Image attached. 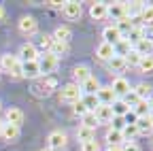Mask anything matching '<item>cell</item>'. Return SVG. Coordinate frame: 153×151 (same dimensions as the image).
Listing matches in <instances>:
<instances>
[{
	"mask_svg": "<svg viewBox=\"0 0 153 151\" xmlns=\"http://www.w3.org/2000/svg\"><path fill=\"white\" fill-rule=\"evenodd\" d=\"M4 123H11L15 128H22V123H24V111L17 109V106H11L7 111V115H4Z\"/></svg>",
	"mask_w": 153,
	"mask_h": 151,
	"instance_id": "cell-12",
	"label": "cell"
},
{
	"mask_svg": "<svg viewBox=\"0 0 153 151\" xmlns=\"http://www.w3.org/2000/svg\"><path fill=\"white\" fill-rule=\"evenodd\" d=\"M47 4L53 7V9H55V7H64V2H57V0H51V2H47Z\"/></svg>",
	"mask_w": 153,
	"mask_h": 151,
	"instance_id": "cell-46",
	"label": "cell"
},
{
	"mask_svg": "<svg viewBox=\"0 0 153 151\" xmlns=\"http://www.w3.org/2000/svg\"><path fill=\"white\" fill-rule=\"evenodd\" d=\"M111 111H113V117H123L126 113L130 111V106H128L121 98H117V100H115V102L111 104Z\"/></svg>",
	"mask_w": 153,
	"mask_h": 151,
	"instance_id": "cell-27",
	"label": "cell"
},
{
	"mask_svg": "<svg viewBox=\"0 0 153 151\" xmlns=\"http://www.w3.org/2000/svg\"><path fill=\"white\" fill-rule=\"evenodd\" d=\"M121 151H143V149H140V145L136 141H130V143H123L121 145Z\"/></svg>",
	"mask_w": 153,
	"mask_h": 151,
	"instance_id": "cell-44",
	"label": "cell"
},
{
	"mask_svg": "<svg viewBox=\"0 0 153 151\" xmlns=\"http://www.w3.org/2000/svg\"><path fill=\"white\" fill-rule=\"evenodd\" d=\"M57 87V79L53 77V74H49V77H38L34 81V94L36 96H49V94Z\"/></svg>",
	"mask_w": 153,
	"mask_h": 151,
	"instance_id": "cell-2",
	"label": "cell"
},
{
	"mask_svg": "<svg viewBox=\"0 0 153 151\" xmlns=\"http://www.w3.org/2000/svg\"><path fill=\"white\" fill-rule=\"evenodd\" d=\"M0 109H2V104H0Z\"/></svg>",
	"mask_w": 153,
	"mask_h": 151,
	"instance_id": "cell-53",
	"label": "cell"
},
{
	"mask_svg": "<svg viewBox=\"0 0 153 151\" xmlns=\"http://www.w3.org/2000/svg\"><path fill=\"white\" fill-rule=\"evenodd\" d=\"M2 126H4V121H2V119H0V132H2Z\"/></svg>",
	"mask_w": 153,
	"mask_h": 151,
	"instance_id": "cell-50",
	"label": "cell"
},
{
	"mask_svg": "<svg viewBox=\"0 0 153 151\" xmlns=\"http://www.w3.org/2000/svg\"><path fill=\"white\" fill-rule=\"evenodd\" d=\"M151 145H153V138H151Z\"/></svg>",
	"mask_w": 153,
	"mask_h": 151,
	"instance_id": "cell-52",
	"label": "cell"
},
{
	"mask_svg": "<svg viewBox=\"0 0 153 151\" xmlns=\"http://www.w3.org/2000/svg\"><path fill=\"white\" fill-rule=\"evenodd\" d=\"M140 72L145 74H153V55H145V58H140L138 66H136Z\"/></svg>",
	"mask_w": 153,
	"mask_h": 151,
	"instance_id": "cell-32",
	"label": "cell"
},
{
	"mask_svg": "<svg viewBox=\"0 0 153 151\" xmlns=\"http://www.w3.org/2000/svg\"><path fill=\"white\" fill-rule=\"evenodd\" d=\"M89 15H91V19H96V22L104 19V17H106V2H94L89 7Z\"/></svg>",
	"mask_w": 153,
	"mask_h": 151,
	"instance_id": "cell-20",
	"label": "cell"
},
{
	"mask_svg": "<svg viewBox=\"0 0 153 151\" xmlns=\"http://www.w3.org/2000/svg\"><path fill=\"white\" fill-rule=\"evenodd\" d=\"M111 89H113V94H115L117 98H123L126 94H130V91H132L130 81H128L126 77H115V79H113V83H111Z\"/></svg>",
	"mask_w": 153,
	"mask_h": 151,
	"instance_id": "cell-7",
	"label": "cell"
},
{
	"mask_svg": "<svg viewBox=\"0 0 153 151\" xmlns=\"http://www.w3.org/2000/svg\"><path fill=\"white\" fill-rule=\"evenodd\" d=\"M53 41H57V43H64V45H68V41L72 39V32H70V28H66V26H60L53 34Z\"/></svg>",
	"mask_w": 153,
	"mask_h": 151,
	"instance_id": "cell-23",
	"label": "cell"
},
{
	"mask_svg": "<svg viewBox=\"0 0 153 151\" xmlns=\"http://www.w3.org/2000/svg\"><path fill=\"white\" fill-rule=\"evenodd\" d=\"M76 138H79V143H87V141L96 138V130H89L85 126H79V128H76Z\"/></svg>",
	"mask_w": 153,
	"mask_h": 151,
	"instance_id": "cell-28",
	"label": "cell"
},
{
	"mask_svg": "<svg viewBox=\"0 0 153 151\" xmlns=\"http://www.w3.org/2000/svg\"><path fill=\"white\" fill-rule=\"evenodd\" d=\"M147 104H149V115H153V96L147 100Z\"/></svg>",
	"mask_w": 153,
	"mask_h": 151,
	"instance_id": "cell-48",
	"label": "cell"
},
{
	"mask_svg": "<svg viewBox=\"0 0 153 151\" xmlns=\"http://www.w3.org/2000/svg\"><path fill=\"white\" fill-rule=\"evenodd\" d=\"M106 17H111L115 24H117L119 19H123L126 17V2H111V4H106Z\"/></svg>",
	"mask_w": 153,
	"mask_h": 151,
	"instance_id": "cell-9",
	"label": "cell"
},
{
	"mask_svg": "<svg viewBox=\"0 0 153 151\" xmlns=\"http://www.w3.org/2000/svg\"><path fill=\"white\" fill-rule=\"evenodd\" d=\"M96 98H98V102L100 104H113L115 100H117V96L113 94V89H111V85H100L98 87V91H96Z\"/></svg>",
	"mask_w": 153,
	"mask_h": 151,
	"instance_id": "cell-13",
	"label": "cell"
},
{
	"mask_svg": "<svg viewBox=\"0 0 153 151\" xmlns=\"http://www.w3.org/2000/svg\"><path fill=\"white\" fill-rule=\"evenodd\" d=\"M130 51H132V45H130L126 39H121L117 45H115V55H123V58H126Z\"/></svg>",
	"mask_w": 153,
	"mask_h": 151,
	"instance_id": "cell-36",
	"label": "cell"
},
{
	"mask_svg": "<svg viewBox=\"0 0 153 151\" xmlns=\"http://www.w3.org/2000/svg\"><path fill=\"white\" fill-rule=\"evenodd\" d=\"M19 32L26 34V36H32L38 32V22L34 19L32 15H24L22 19H19Z\"/></svg>",
	"mask_w": 153,
	"mask_h": 151,
	"instance_id": "cell-8",
	"label": "cell"
},
{
	"mask_svg": "<svg viewBox=\"0 0 153 151\" xmlns=\"http://www.w3.org/2000/svg\"><path fill=\"white\" fill-rule=\"evenodd\" d=\"M140 58H143V55H138L136 51H130L128 55H126V66H138V62H140Z\"/></svg>",
	"mask_w": 153,
	"mask_h": 151,
	"instance_id": "cell-40",
	"label": "cell"
},
{
	"mask_svg": "<svg viewBox=\"0 0 153 151\" xmlns=\"http://www.w3.org/2000/svg\"><path fill=\"white\" fill-rule=\"evenodd\" d=\"M123 128H126L123 117H113V121H111V130H117V132H121Z\"/></svg>",
	"mask_w": 153,
	"mask_h": 151,
	"instance_id": "cell-43",
	"label": "cell"
},
{
	"mask_svg": "<svg viewBox=\"0 0 153 151\" xmlns=\"http://www.w3.org/2000/svg\"><path fill=\"white\" fill-rule=\"evenodd\" d=\"M113 26H115V28L119 30V34H121V36H128V32L132 30L134 22H132V19H128V17H123V19H119L117 24H113Z\"/></svg>",
	"mask_w": 153,
	"mask_h": 151,
	"instance_id": "cell-33",
	"label": "cell"
},
{
	"mask_svg": "<svg viewBox=\"0 0 153 151\" xmlns=\"http://www.w3.org/2000/svg\"><path fill=\"white\" fill-rule=\"evenodd\" d=\"M81 151H100V145L96 138H91L87 143H81Z\"/></svg>",
	"mask_w": 153,
	"mask_h": 151,
	"instance_id": "cell-41",
	"label": "cell"
},
{
	"mask_svg": "<svg viewBox=\"0 0 153 151\" xmlns=\"http://www.w3.org/2000/svg\"><path fill=\"white\" fill-rule=\"evenodd\" d=\"M19 62H36L38 60V49H36V45H32V43H24L22 47H19Z\"/></svg>",
	"mask_w": 153,
	"mask_h": 151,
	"instance_id": "cell-6",
	"label": "cell"
},
{
	"mask_svg": "<svg viewBox=\"0 0 153 151\" xmlns=\"http://www.w3.org/2000/svg\"><path fill=\"white\" fill-rule=\"evenodd\" d=\"M132 91L138 96V100H149L153 96V87L149 83H138L136 87H132Z\"/></svg>",
	"mask_w": 153,
	"mask_h": 151,
	"instance_id": "cell-22",
	"label": "cell"
},
{
	"mask_svg": "<svg viewBox=\"0 0 153 151\" xmlns=\"http://www.w3.org/2000/svg\"><path fill=\"white\" fill-rule=\"evenodd\" d=\"M98 87H100V81L91 74V77L81 85V91H83V94H96V91H98Z\"/></svg>",
	"mask_w": 153,
	"mask_h": 151,
	"instance_id": "cell-30",
	"label": "cell"
},
{
	"mask_svg": "<svg viewBox=\"0 0 153 151\" xmlns=\"http://www.w3.org/2000/svg\"><path fill=\"white\" fill-rule=\"evenodd\" d=\"M22 77L24 79H38L41 77L38 62H22Z\"/></svg>",
	"mask_w": 153,
	"mask_h": 151,
	"instance_id": "cell-15",
	"label": "cell"
},
{
	"mask_svg": "<svg viewBox=\"0 0 153 151\" xmlns=\"http://www.w3.org/2000/svg\"><path fill=\"white\" fill-rule=\"evenodd\" d=\"M106 66H108V70H111V72H121L123 68H128V66H126V58H123V55H113V58L106 62Z\"/></svg>",
	"mask_w": 153,
	"mask_h": 151,
	"instance_id": "cell-24",
	"label": "cell"
},
{
	"mask_svg": "<svg viewBox=\"0 0 153 151\" xmlns=\"http://www.w3.org/2000/svg\"><path fill=\"white\" fill-rule=\"evenodd\" d=\"M41 151H51V149H41Z\"/></svg>",
	"mask_w": 153,
	"mask_h": 151,
	"instance_id": "cell-51",
	"label": "cell"
},
{
	"mask_svg": "<svg viewBox=\"0 0 153 151\" xmlns=\"http://www.w3.org/2000/svg\"><path fill=\"white\" fill-rule=\"evenodd\" d=\"M89 77H91V70H89V66L81 64V66H74V68H72V79H74L72 83H74V85H79V87H81V85H83V83H85Z\"/></svg>",
	"mask_w": 153,
	"mask_h": 151,
	"instance_id": "cell-11",
	"label": "cell"
},
{
	"mask_svg": "<svg viewBox=\"0 0 153 151\" xmlns=\"http://www.w3.org/2000/svg\"><path fill=\"white\" fill-rule=\"evenodd\" d=\"M66 51H68V45H64V43H57V41H55L49 53H53V55H55V58H57V60H60V55H64Z\"/></svg>",
	"mask_w": 153,
	"mask_h": 151,
	"instance_id": "cell-39",
	"label": "cell"
},
{
	"mask_svg": "<svg viewBox=\"0 0 153 151\" xmlns=\"http://www.w3.org/2000/svg\"><path fill=\"white\" fill-rule=\"evenodd\" d=\"M113 55H115V47L108 45V43H100L98 47H96V58L102 60V62H108Z\"/></svg>",
	"mask_w": 153,
	"mask_h": 151,
	"instance_id": "cell-18",
	"label": "cell"
},
{
	"mask_svg": "<svg viewBox=\"0 0 153 151\" xmlns=\"http://www.w3.org/2000/svg\"><path fill=\"white\" fill-rule=\"evenodd\" d=\"M121 136H123V143L134 141V136H138V128H136V123H134V126H126V128L121 130Z\"/></svg>",
	"mask_w": 153,
	"mask_h": 151,
	"instance_id": "cell-35",
	"label": "cell"
},
{
	"mask_svg": "<svg viewBox=\"0 0 153 151\" xmlns=\"http://www.w3.org/2000/svg\"><path fill=\"white\" fill-rule=\"evenodd\" d=\"M66 145H68V136L62 130H53L47 138V149H51V151H64Z\"/></svg>",
	"mask_w": 153,
	"mask_h": 151,
	"instance_id": "cell-5",
	"label": "cell"
},
{
	"mask_svg": "<svg viewBox=\"0 0 153 151\" xmlns=\"http://www.w3.org/2000/svg\"><path fill=\"white\" fill-rule=\"evenodd\" d=\"M0 68L4 72H9L11 77H15V79H24L22 77V62H19V58L13 55V53L0 55Z\"/></svg>",
	"mask_w": 153,
	"mask_h": 151,
	"instance_id": "cell-1",
	"label": "cell"
},
{
	"mask_svg": "<svg viewBox=\"0 0 153 151\" xmlns=\"http://www.w3.org/2000/svg\"><path fill=\"white\" fill-rule=\"evenodd\" d=\"M123 39L134 47L138 41H143V39H145V28H143L140 24H134V26H132V30L128 32V36H123Z\"/></svg>",
	"mask_w": 153,
	"mask_h": 151,
	"instance_id": "cell-16",
	"label": "cell"
},
{
	"mask_svg": "<svg viewBox=\"0 0 153 151\" xmlns=\"http://www.w3.org/2000/svg\"><path fill=\"white\" fill-rule=\"evenodd\" d=\"M0 136H2V141H7V143H15V141L19 138V128H15V126H11V123H4V126H2V132H0Z\"/></svg>",
	"mask_w": 153,
	"mask_h": 151,
	"instance_id": "cell-19",
	"label": "cell"
},
{
	"mask_svg": "<svg viewBox=\"0 0 153 151\" xmlns=\"http://www.w3.org/2000/svg\"><path fill=\"white\" fill-rule=\"evenodd\" d=\"M81 102H83V106H85L87 111H96V109L100 106L98 98H96V94H83V96H81Z\"/></svg>",
	"mask_w": 153,
	"mask_h": 151,
	"instance_id": "cell-29",
	"label": "cell"
},
{
	"mask_svg": "<svg viewBox=\"0 0 153 151\" xmlns=\"http://www.w3.org/2000/svg\"><path fill=\"white\" fill-rule=\"evenodd\" d=\"M4 17H7V11H4L2 4H0V22H4Z\"/></svg>",
	"mask_w": 153,
	"mask_h": 151,
	"instance_id": "cell-47",
	"label": "cell"
},
{
	"mask_svg": "<svg viewBox=\"0 0 153 151\" xmlns=\"http://www.w3.org/2000/svg\"><path fill=\"white\" fill-rule=\"evenodd\" d=\"M72 111H74V115H76V117H83L85 113H89V111H87V109L83 106V102H81V100L76 102V104H74V109H72Z\"/></svg>",
	"mask_w": 153,
	"mask_h": 151,
	"instance_id": "cell-45",
	"label": "cell"
},
{
	"mask_svg": "<svg viewBox=\"0 0 153 151\" xmlns=\"http://www.w3.org/2000/svg\"><path fill=\"white\" fill-rule=\"evenodd\" d=\"M132 111H134V115H136L138 119H140V117H147V115H149V104H147V100H138V104L134 106Z\"/></svg>",
	"mask_w": 153,
	"mask_h": 151,
	"instance_id": "cell-37",
	"label": "cell"
},
{
	"mask_svg": "<svg viewBox=\"0 0 153 151\" xmlns=\"http://www.w3.org/2000/svg\"><path fill=\"white\" fill-rule=\"evenodd\" d=\"M81 96H83L81 87L74 85V83H68V85H64L60 89V100L62 102H68V104H76V102L81 100Z\"/></svg>",
	"mask_w": 153,
	"mask_h": 151,
	"instance_id": "cell-4",
	"label": "cell"
},
{
	"mask_svg": "<svg viewBox=\"0 0 153 151\" xmlns=\"http://www.w3.org/2000/svg\"><path fill=\"white\" fill-rule=\"evenodd\" d=\"M121 100H123V102H126V104H128L130 109H134V106H136V104H138V96H136V94H134V91H130V94H126V96H123Z\"/></svg>",
	"mask_w": 153,
	"mask_h": 151,
	"instance_id": "cell-42",
	"label": "cell"
},
{
	"mask_svg": "<svg viewBox=\"0 0 153 151\" xmlns=\"http://www.w3.org/2000/svg\"><path fill=\"white\" fill-rule=\"evenodd\" d=\"M106 151H121V147H106Z\"/></svg>",
	"mask_w": 153,
	"mask_h": 151,
	"instance_id": "cell-49",
	"label": "cell"
},
{
	"mask_svg": "<svg viewBox=\"0 0 153 151\" xmlns=\"http://www.w3.org/2000/svg\"><path fill=\"white\" fill-rule=\"evenodd\" d=\"M62 13L64 17H68V19H79L83 9H81V2H76V0H68V2H64L62 7Z\"/></svg>",
	"mask_w": 153,
	"mask_h": 151,
	"instance_id": "cell-10",
	"label": "cell"
},
{
	"mask_svg": "<svg viewBox=\"0 0 153 151\" xmlns=\"http://www.w3.org/2000/svg\"><path fill=\"white\" fill-rule=\"evenodd\" d=\"M136 128H138V134H153V115L140 117L136 121Z\"/></svg>",
	"mask_w": 153,
	"mask_h": 151,
	"instance_id": "cell-21",
	"label": "cell"
},
{
	"mask_svg": "<svg viewBox=\"0 0 153 151\" xmlns=\"http://www.w3.org/2000/svg\"><path fill=\"white\" fill-rule=\"evenodd\" d=\"M104 141L108 143V147H121V145H123V136H121V132L111 130V128H108V132H106Z\"/></svg>",
	"mask_w": 153,
	"mask_h": 151,
	"instance_id": "cell-26",
	"label": "cell"
},
{
	"mask_svg": "<svg viewBox=\"0 0 153 151\" xmlns=\"http://www.w3.org/2000/svg\"><path fill=\"white\" fill-rule=\"evenodd\" d=\"M94 115H96V119H98V123H111L113 121V111H111L108 104H100L94 111Z\"/></svg>",
	"mask_w": 153,
	"mask_h": 151,
	"instance_id": "cell-17",
	"label": "cell"
},
{
	"mask_svg": "<svg viewBox=\"0 0 153 151\" xmlns=\"http://www.w3.org/2000/svg\"><path fill=\"white\" fill-rule=\"evenodd\" d=\"M132 49L136 51L138 55H143V58H145V55H153V43H151V41H147V39L138 41V43L134 45Z\"/></svg>",
	"mask_w": 153,
	"mask_h": 151,
	"instance_id": "cell-25",
	"label": "cell"
},
{
	"mask_svg": "<svg viewBox=\"0 0 153 151\" xmlns=\"http://www.w3.org/2000/svg\"><path fill=\"white\" fill-rule=\"evenodd\" d=\"M81 126H85V128H89V130H96V128H98V119H96L94 111L85 113V115L81 117Z\"/></svg>",
	"mask_w": 153,
	"mask_h": 151,
	"instance_id": "cell-34",
	"label": "cell"
},
{
	"mask_svg": "<svg viewBox=\"0 0 153 151\" xmlns=\"http://www.w3.org/2000/svg\"><path fill=\"white\" fill-rule=\"evenodd\" d=\"M53 36L51 34H43V39H41V49H43V53H49L51 51V47H53Z\"/></svg>",
	"mask_w": 153,
	"mask_h": 151,
	"instance_id": "cell-38",
	"label": "cell"
},
{
	"mask_svg": "<svg viewBox=\"0 0 153 151\" xmlns=\"http://www.w3.org/2000/svg\"><path fill=\"white\" fill-rule=\"evenodd\" d=\"M102 39H104L102 43H108V45H113V47H115V45H117V43L123 39V36L119 34V30L115 28V26H106V28L102 30Z\"/></svg>",
	"mask_w": 153,
	"mask_h": 151,
	"instance_id": "cell-14",
	"label": "cell"
},
{
	"mask_svg": "<svg viewBox=\"0 0 153 151\" xmlns=\"http://www.w3.org/2000/svg\"><path fill=\"white\" fill-rule=\"evenodd\" d=\"M140 19H143V28H147V26H151L153 24V4H145L143 7V11H140Z\"/></svg>",
	"mask_w": 153,
	"mask_h": 151,
	"instance_id": "cell-31",
	"label": "cell"
},
{
	"mask_svg": "<svg viewBox=\"0 0 153 151\" xmlns=\"http://www.w3.org/2000/svg\"><path fill=\"white\" fill-rule=\"evenodd\" d=\"M38 70H41V77H49V74L57 68V58L53 53H38Z\"/></svg>",
	"mask_w": 153,
	"mask_h": 151,
	"instance_id": "cell-3",
	"label": "cell"
}]
</instances>
